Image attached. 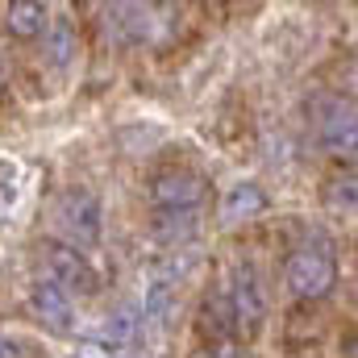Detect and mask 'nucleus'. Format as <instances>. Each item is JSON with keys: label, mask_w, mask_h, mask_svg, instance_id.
Returning <instances> with one entry per match:
<instances>
[{"label": "nucleus", "mask_w": 358, "mask_h": 358, "mask_svg": "<svg viewBox=\"0 0 358 358\" xmlns=\"http://www.w3.org/2000/svg\"><path fill=\"white\" fill-rule=\"evenodd\" d=\"M221 292H225V304L234 313V325H238L242 342H255L259 329L267 325V287H263L259 271L250 267V263H238L225 275Z\"/></svg>", "instance_id": "obj_5"}, {"label": "nucleus", "mask_w": 358, "mask_h": 358, "mask_svg": "<svg viewBox=\"0 0 358 358\" xmlns=\"http://www.w3.org/2000/svg\"><path fill=\"white\" fill-rule=\"evenodd\" d=\"M263 213H267V192H263L259 183H250V179L234 183V187L221 196V225H225V229H238V225H246V221H255V217H263Z\"/></svg>", "instance_id": "obj_9"}, {"label": "nucleus", "mask_w": 358, "mask_h": 358, "mask_svg": "<svg viewBox=\"0 0 358 358\" xmlns=\"http://www.w3.org/2000/svg\"><path fill=\"white\" fill-rule=\"evenodd\" d=\"M55 225L63 234V242L80 246V250H96L104 238V204L92 187H67L55 204Z\"/></svg>", "instance_id": "obj_3"}, {"label": "nucleus", "mask_w": 358, "mask_h": 358, "mask_svg": "<svg viewBox=\"0 0 358 358\" xmlns=\"http://www.w3.org/2000/svg\"><path fill=\"white\" fill-rule=\"evenodd\" d=\"M38 263H42V275H46V279H55V283H59L63 292H71L76 300L100 292V271L92 267L88 250H80V246H71V242H63V238L42 242V246H38Z\"/></svg>", "instance_id": "obj_4"}, {"label": "nucleus", "mask_w": 358, "mask_h": 358, "mask_svg": "<svg viewBox=\"0 0 358 358\" xmlns=\"http://www.w3.org/2000/svg\"><path fill=\"white\" fill-rule=\"evenodd\" d=\"M29 308H34V317L50 329V334H76L80 329V313H76V296L71 292H63L55 279H46V275H38L34 283H29Z\"/></svg>", "instance_id": "obj_7"}, {"label": "nucleus", "mask_w": 358, "mask_h": 358, "mask_svg": "<svg viewBox=\"0 0 358 358\" xmlns=\"http://www.w3.org/2000/svg\"><path fill=\"white\" fill-rule=\"evenodd\" d=\"M138 342H142V321H138L134 308L108 313L96 329V346L108 350V355H129V350H138Z\"/></svg>", "instance_id": "obj_10"}, {"label": "nucleus", "mask_w": 358, "mask_h": 358, "mask_svg": "<svg viewBox=\"0 0 358 358\" xmlns=\"http://www.w3.org/2000/svg\"><path fill=\"white\" fill-rule=\"evenodd\" d=\"M17 355H29V350H25L21 342H13V338L0 334V358H17Z\"/></svg>", "instance_id": "obj_14"}, {"label": "nucleus", "mask_w": 358, "mask_h": 358, "mask_svg": "<svg viewBox=\"0 0 358 358\" xmlns=\"http://www.w3.org/2000/svg\"><path fill=\"white\" fill-rule=\"evenodd\" d=\"M200 342H204V350H213V355H234V350L242 346V334H238V325H234V313H229L221 287H217V292L204 300V308H200Z\"/></svg>", "instance_id": "obj_8"}, {"label": "nucleus", "mask_w": 358, "mask_h": 358, "mask_svg": "<svg viewBox=\"0 0 358 358\" xmlns=\"http://www.w3.org/2000/svg\"><path fill=\"white\" fill-rule=\"evenodd\" d=\"M329 213H355V176H338L325 192Z\"/></svg>", "instance_id": "obj_13"}, {"label": "nucleus", "mask_w": 358, "mask_h": 358, "mask_svg": "<svg viewBox=\"0 0 358 358\" xmlns=\"http://www.w3.org/2000/svg\"><path fill=\"white\" fill-rule=\"evenodd\" d=\"M4 25H8V34H13V38H21V42H34V38H42V29L50 25L46 0H8Z\"/></svg>", "instance_id": "obj_11"}, {"label": "nucleus", "mask_w": 358, "mask_h": 358, "mask_svg": "<svg viewBox=\"0 0 358 358\" xmlns=\"http://www.w3.org/2000/svg\"><path fill=\"white\" fill-rule=\"evenodd\" d=\"M208 187L204 179L187 167H163L150 179V208H155V234L163 246L183 250L200 234V213H204Z\"/></svg>", "instance_id": "obj_1"}, {"label": "nucleus", "mask_w": 358, "mask_h": 358, "mask_svg": "<svg viewBox=\"0 0 358 358\" xmlns=\"http://www.w3.org/2000/svg\"><path fill=\"white\" fill-rule=\"evenodd\" d=\"M338 283V255L325 242H300L283 263V287L296 300H321Z\"/></svg>", "instance_id": "obj_2"}, {"label": "nucleus", "mask_w": 358, "mask_h": 358, "mask_svg": "<svg viewBox=\"0 0 358 358\" xmlns=\"http://www.w3.org/2000/svg\"><path fill=\"white\" fill-rule=\"evenodd\" d=\"M313 134L317 146L334 159H355L358 146V121H355V104L342 96H317L313 100Z\"/></svg>", "instance_id": "obj_6"}, {"label": "nucleus", "mask_w": 358, "mask_h": 358, "mask_svg": "<svg viewBox=\"0 0 358 358\" xmlns=\"http://www.w3.org/2000/svg\"><path fill=\"white\" fill-rule=\"evenodd\" d=\"M42 34H46V59H50L59 71H67V67H71V55H76V29H71V21L59 17V21L46 25Z\"/></svg>", "instance_id": "obj_12"}]
</instances>
